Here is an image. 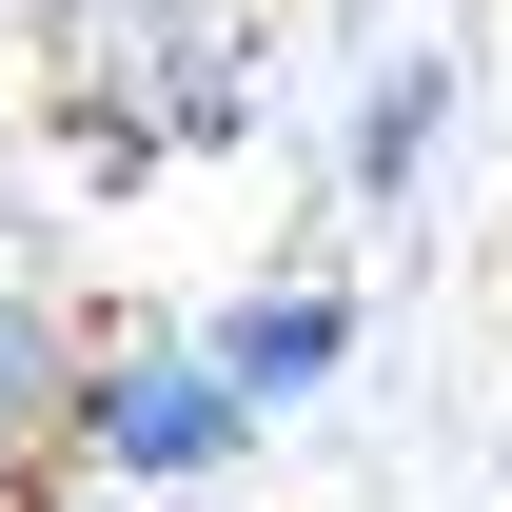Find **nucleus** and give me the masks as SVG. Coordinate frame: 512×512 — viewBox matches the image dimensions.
I'll return each mask as SVG.
<instances>
[{"mask_svg":"<svg viewBox=\"0 0 512 512\" xmlns=\"http://www.w3.org/2000/svg\"><path fill=\"white\" fill-rule=\"evenodd\" d=\"M99 473H138V493H178V473H217V453L256 434V375L237 355H119V375H79V414H60Z\"/></svg>","mask_w":512,"mask_h":512,"instance_id":"nucleus-1","label":"nucleus"},{"mask_svg":"<svg viewBox=\"0 0 512 512\" xmlns=\"http://www.w3.org/2000/svg\"><path fill=\"white\" fill-rule=\"evenodd\" d=\"M217 355H237L256 414H276V394H316L335 355H355V296H335V276H276V296H237V335H217Z\"/></svg>","mask_w":512,"mask_h":512,"instance_id":"nucleus-2","label":"nucleus"},{"mask_svg":"<svg viewBox=\"0 0 512 512\" xmlns=\"http://www.w3.org/2000/svg\"><path fill=\"white\" fill-rule=\"evenodd\" d=\"M434 119H453V79H434V60H394L375 99H355V197H414V158H434Z\"/></svg>","mask_w":512,"mask_h":512,"instance_id":"nucleus-3","label":"nucleus"},{"mask_svg":"<svg viewBox=\"0 0 512 512\" xmlns=\"http://www.w3.org/2000/svg\"><path fill=\"white\" fill-rule=\"evenodd\" d=\"M20 414H79V375L40 355V316H0V434H20Z\"/></svg>","mask_w":512,"mask_h":512,"instance_id":"nucleus-4","label":"nucleus"}]
</instances>
